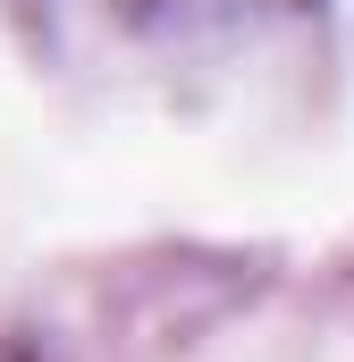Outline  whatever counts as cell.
<instances>
[{
    "mask_svg": "<svg viewBox=\"0 0 354 362\" xmlns=\"http://www.w3.org/2000/svg\"><path fill=\"white\" fill-rule=\"evenodd\" d=\"M93 25H110L118 42H161V51H194V42H236L270 17L321 8V0H76Z\"/></svg>",
    "mask_w": 354,
    "mask_h": 362,
    "instance_id": "1",
    "label": "cell"
}]
</instances>
